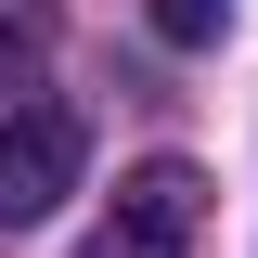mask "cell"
<instances>
[{
  "mask_svg": "<svg viewBox=\"0 0 258 258\" xmlns=\"http://www.w3.org/2000/svg\"><path fill=\"white\" fill-rule=\"evenodd\" d=\"M64 194H78V116L64 103H13L0 116V232L52 220Z\"/></svg>",
  "mask_w": 258,
  "mask_h": 258,
  "instance_id": "obj_2",
  "label": "cell"
},
{
  "mask_svg": "<svg viewBox=\"0 0 258 258\" xmlns=\"http://www.w3.org/2000/svg\"><path fill=\"white\" fill-rule=\"evenodd\" d=\"M194 232H207V168L155 155V168H129V181H116V207L91 220L78 258H194Z\"/></svg>",
  "mask_w": 258,
  "mask_h": 258,
  "instance_id": "obj_1",
  "label": "cell"
},
{
  "mask_svg": "<svg viewBox=\"0 0 258 258\" xmlns=\"http://www.w3.org/2000/svg\"><path fill=\"white\" fill-rule=\"evenodd\" d=\"M142 13H155V26L181 39V52H207V39H220V13H232V0H142Z\"/></svg>",
  "mask_w": 258,
  "mask_h": 258,
  "instance_id": "obj_3",
  "label": "cell"
}]
</instances>
